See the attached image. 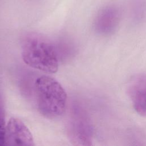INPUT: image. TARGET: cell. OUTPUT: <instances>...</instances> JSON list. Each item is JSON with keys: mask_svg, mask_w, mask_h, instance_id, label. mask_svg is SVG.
Segmentation results:
<instances>
[{"mask_svg": "<svg viewBox=\"0 0 146 146\" xmlns=\"http://www.w3.org/2000/svg\"><path fill=\"white\" fill-rule=\"evenodd\" d=\"M36 106L39 112L47 118H56L65 112L67 94L55 79L42 75L35 83Z\"/></svg>", "mask_w": 146, "mask_h": 146, "instance_id": "1", "label": "cell"}, {"mask_svg": "<svg viewBox=\"0 0 146 146\" xmlns=\"http://www.w3.org/2000/svg\"><path fill=\"white\" fill-rule=\"evenodd\" d=\"M22 45V57L29 66L47 73L58 71L59 62L54 46L42 36L27 35Z\"/></svg>", "mask_w": 146, "mask_h": 146, "instance_id": "2", "label": "cell"}, {"mask_svg": "<svg viewBox=\"0 0 146 146\" xmlns=\"http://www.w3.org/2000/svg\"><path fill=\"white\" fill-rule=\"evenodd\" d=\"M121 17L120 7L115 4H108L97 13L94 21L95 31L101 35H110L117 29Z\"/></svg>", "mask_w": 146, "mask_h": 146, "instance_id": "3", "label": "cell"}, {"mask_svg": "<svg viewBox=\"0 0 146 146\" xmlns=\"http://www.w3.org/2000/svg\"><path fill=\"white\" fill-rule=\"evenodd\" d=\"M34 145L33 135L25 123L15 117L10 118L5 129V145Z\"/></svg>", "mask_w": 146, "mask_h": 146, "instance_id": "4", "label": "cell"}, {"mask_svg": "<svg viewBox=\"0 0 146 146\" xmlns=\"http://www.w3.org/2000/svg\"><path fill=\"white\" fill-rule=\"evenodd\" d=\"M127 92L135 111L146 116V75L133 76L128 83Z\"/></svg>", "mask_w": 146, "mask_h": 146, "instance_id": "5", "label": "cell"}, {"mask_svg": "<svg viewBox=\"0 0 146 146\" xmlns=\"http://www.w3.org/2000/svg\"><path fill=\"white\" fill-rule=\"evenodd\" d=\"M128 11L131 21L139 23L146 19V0H128Z\"/></svg>", "mask_w": 146, "mask_h": 146, "instance_id": "6", "label": "cell"}, {"mask_svg": "<svg viewBox=\"0 0 146 146\" xmlns=\"http://www.w3.org/2000/svg\"><path fill=\"white\" fill-rule=\"evenodd\" d=\"M6 124L2 107L0 105V146L5 145Z\"/></svg>", "mask_w": 146, "mask_h": 146, "instance_id": "7", "label": "cell"}, {"mask_svg": "<svg viewBox=\"0 0 146 146\" xmlns=\"http://www.w3.org/2000/svg\"><path fill=\"white\" fill-rule=\"evenodd\" d=\"M32 1H38V0H32Z\"/></svg>", "mask_w": 146, "mask_h": 146, "instance_id": "8", "label": "cell"}]
</instances>
